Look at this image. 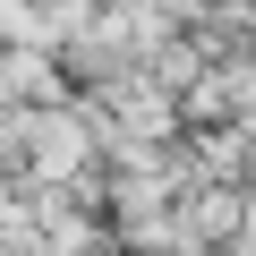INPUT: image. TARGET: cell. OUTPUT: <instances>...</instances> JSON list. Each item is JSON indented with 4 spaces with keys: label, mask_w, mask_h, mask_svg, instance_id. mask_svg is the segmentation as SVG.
Here are the masks:
<instances>
[{
    "label": "cell",
    "mask_w": 256,
    "mask_h": 256,
    "mask_svg": "<svg viewBox=\"0 0 256 256\" xmlns=\"http://www.w3.org/2000/svg\"><path fill=\"white\" fill-rule=\"evenodd\" d=\"M239 188L256 196V128H248V146H239Z\"/></svg>",
    "instance_id": "obj_1"
}]
</instances>
